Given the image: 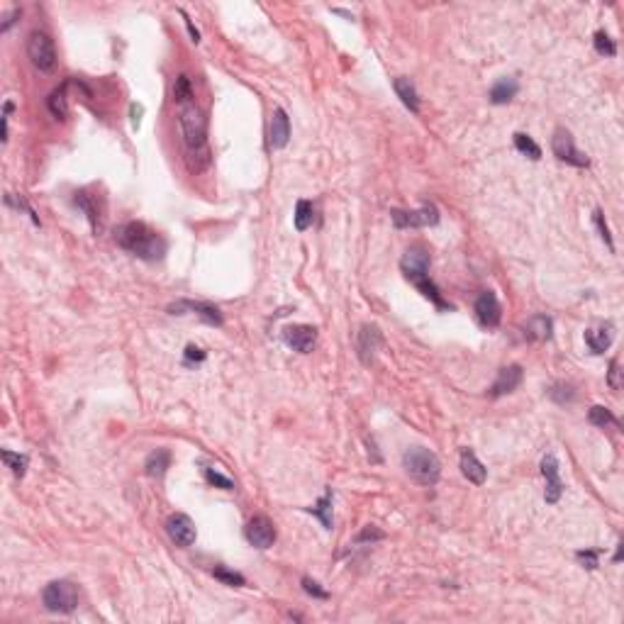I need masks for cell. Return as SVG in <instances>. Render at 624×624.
<instances>
[{
	"label": "cell",
	"mask_w": 624,
	"mask_h": 624,
	"mask_svg": "<svg viewBox=\"0 0 624 624\" xmlns=\"http://www.w3.org/2000/svg\"><path fill=\"white\" fill-rule=\"evenodd\" d=\"M179 127L188 159L196 162V169H205L210 164L208 122H205V115L196 100H186L179 105Z\"/></svg>",
	"instance_id": "1"
},
{
	"label": "cell",
	"mask_w": 624,
	"mask_h": 624,
	"mask_svg": "<svg viewBox=\"0 0 624 624\" xmlns=\"http://www.w3.org/2000/svg\"><path fill=\"white\" fill-rule=\"evenodd\" d=\"M117 247L144 261H159L166 254V239L144 222H125L115 232Z\"/></svg>",
	"instance_id": "2"
},
{
	"label": "cell",
	"mask_w": 624,
	"mask_h": 624,
	"mask_svg": "<svg viewBox=\"0 0 624 624\" xmlns=\"http://www.w3.org/2000/svg\"><path fill=\"white\" fill-rule=\"evenodd\" d=\"M400 268H403V276L408 278L410 283L427 297V300H432L434 305H437V310H442V312L451 310V305L444 300L442 290H439L437 283L429 278V273H427L429 271V251L422 247V244H415V247H410L408 251H405L403 259H400Z\"/></svg>",
	"instance_id": "3"
},
{
	"label": "cell",
	"mask_w": 624,
	"mask_h": 624,
	"mask_svg": "<svg viewBox=\"0 0 624 624\" xmlns=\"http://www.w3.org/2000/svg\"><path fill=\"white\" fill-rule=\"evenodd\" d=\"M403 468L420 485H434L442 476V461L437 459L434 451L425 449V446H412V449L405 451Z\"/></svg>",
	"instance_id": "4"
},
{
	"label": "cell",
	"mask_w": 624,
	"mask_h": 624,
	"mask_svg": "<svg viewBox=\"0 0 624 624\" xmlns=\"http://www.w3.org/2000/svg\"><path fill=\"white\" fill-rule=\"evenodd\" d=\"M42 605L49 612L71 615L78 608V591L71 581H51L42 591Z\"/></svg>",
	"instance_id": "5"
},
{
	"label": "cell",
	"mask_w": 624,
	"mask_h": 624,
	"mask_svg": "<svg viewBox=\"0 0 624 624\" xmlns=\"http://www.w3.org/2000/svg\"><path fill=\"white\" fill-rule=\"evenodd\" d=\"M27 56H30L32 66L39 68L42 73H51L56 68V47L54 39L47 32L34 30L27 39Z\"/></svg>",
	"instance_id": "6"
},
{
	"label": "cell",
	"mask_w": 624,
	"mask_h": 624,
	"mask_svg": "<svg viewBox=\"0 0 624 624\" xmlns=\"http://www.w3.org/2000/svg\"><path fill=\"white\" fill-rule=\"evenodd\" d=\"M391 220L398 230H420V227H434L439 222L437 205L425 203L417 210H391Z\"/></svg>",
	"instance_id": "7"
},
{
	"label": "cell",
	"mask_w": 624,
	"mask_h": 624,
	"mask_svg": "<svg viewBox=\"0 0 624 624\" xmlns=\"http://www.w3.org/2000/svg\"><path fill=\"white\" fill-rule=\"evenodd\" d=\"M551 152H554V157H556L559 162L571 164V166H576V169H588V166H591V159H588L586 154H583L581 149L573 144V137H571V132L564 129V127L554 129Z\"/></svg>",
	"instance_id": "8"
},
{
	"label": "cell",
	"mask_w": 624,
	"mask_h": 624,
	"mask_svg": "<svg viewBox=\"0 0 624 624\" xmlns=\"http://www.w3.org/2000/svg\"><path fill=\"white\" fill-rule=\"evenodd\" d=\"M244 536H247V541L251 544V546L268 549V546H273V541H276V527H273V522L266 517V514H256V517H251L249 524L244 527Z\"/></svg>",
	"instance_id": "9"
},
{
	"label": "cell",
	"mask_w": 624,
	"mask_h": 624,
	"mask_svg": "<svg viewBox=\"0 0 624 624\" xmlns=\"http://www.w3.org/2000/svg\"><path fill=\"white\" fill-rule=\"evenodd\" d=\"M541 476H544V480H546L544 500H546L549 505H556V502L561 500V495H564V480H561V468H559V461L554 454H546L541 459Z\"/></svg>",
	"instance_id": "10"
},
{
	"label": "cell",
	"mask_w": 624,
	"mask_h": 624,
	"mask_svg": "<svg viewBox=\"0 0 624 624\" xmlns=\"http://www.w3.org/2000/svg\"><path fill=\"white\" fill-rule=\"evenodd\" d=\"M166 534H169V539L174 541L176 546L186 549L196 541V524H193V519L188 517V514L174 512L166 519Z\"/></svg>",
	"instance_id": "11"
},
{
	"label": "cell",
	"mask_w": 624,
	"mask_h": 624,
	"mask_svg": "<svg viewBox=\"0 0 624 624\" xmlns=\"http://www.w3.org/2000/svg\"><path fill=\"white\" fill-rule=\"evenodd\" d=\"M473 310H476L478 322L483 324L485 329H495L497 324H500V319H502L500 300H497V295L493 293V290H483V293L476 297V305H473Z\"/></svg>",
	"instance_id": "12"
},
{
	"label": "cell",
	"mask_w": 624,
	"mask_h": 624,
	"mask_svg": "<svg viewBox=\"0 0 624 624\" xmlns=\"http://www.w3.org/2000/svg\"><path fill=\"white\" fill-rule=\"evenodd\" d=\"M383 347V332L376 324H361V329L356 332V354L361 359V364L369 366L376 359L378 349Z\"/></svg>",
	"instance_id": "13"
},
{
	"label": "cell",
	"mask_w": 624,
	"mask_h": 624,
	"mask_svg": "<svg viewBox=\"0 0 624 624\" xmlns=\"http://www.w3.org/2000/svg\"><path fill=\"white\" fill-rule=\"evenodd\" d=\"M186 312H193L198 314L203 322L213 324V327H222V312L217 310L215 305H210V302H193V300H179L174 302V305H169V314H186Z\"/></svg>",
	"instance_id": "14"
},
{
	"label": "cell",
	"mask_w": 624,
	"mask_h": 624,
	"mask_svg": "<svg viewBox=\"0 0 624 624\" xmlns=\"http://www.w3.org/2000/svg\"><path fill=\"white\" fill-rule=\"evenodd\" d=\"M283 342L297 354H310L314 342H317V329L310 324H293L283 329Z\"/></svg>",
	"instance_id": "15"
},
{
	"label": "cell",
	"mask_w": 624,
	"mask_h": 624,
	"mask_svg": "<svg viewBox=\"0 0 624 624\" xmlns=\"http://www.w3.org/2000/svg\"><path fill=\"white\" fill-rule=\"evenodd\" d=\"M522 378H524V371L519 364H509V366H505V369H500L497 371L495 383L490 386V398H502V395L517 391Z\"/></svg>",
	"instance_id": "16"
},
{
	"label": "cell",
	"mask_w": 624,
	"mask_h": 624,
	"mask_svg": "<svg viewBox=\"0 0 624 624\" xmlns=\"http://www.w3.org/2000/svg\"><path fill=\"white\" fill-rule=\"evenodd\" d=\"M290 142V117L283 107H276L271 115V127H268V144L271 149H283Z\"/></svg>",
	"instance_id": "17"
},
{
	"label": "cell",
	"mask_w": 624,
	"mask_h": 624,
	"mask_svg": "<svg viewBox=\"0 0 624 624\" xmlns=\"http://www.w3.org/2000/svg\"><path fill=\"white\" fill-rule=\"evenodd\" d=\"M524 337L532 342H549L554 337V319L549 314H534L527 319Z\"/></svg>",
	"instance_id": "18"
},
{
	"label": "cell",
	"mask_w": 624,
	"mask_h": 624,
	"mask_svg": "<svg viewBox=\"0 0 624 624\" xmlns=\"http://www.w3.org/2000/svg\"><path fill=\"white\" fill-rule=\"evenodd\" d=\"M461 473L468 478V483H473V485H483L485 478H488L485 466L478 461V456L473 454L471 449H461Z\"/></svg>",
	"instance_id": "19"
},
{
	"label": "cell",
	"mask_w": 624,
	"mask_h": 624,
	"mask_svg": "<svg viewBox=\"0 0 624 624\" xmlns=\"http://www.w3.org/2000/svg\"><path fill=\"white\" fill-rule=\"evenodd\" d=\"M332 509H334V490L327 488V490H324V495L319 497L312 507H305V512L314 514V517L322 522L324 529L332 532V529H334V514H332Z\"/></svg>",
	"instance_id": "20"
},
{
	"label": "cell",
	"mask_w": 624,
	"mask_h": 624,
	"mask_svg": "<svg viewBox=\"0 0 624 624\" xmlns=\"http://www.w3.org/2000/svg\"><path fill=\"white\" fill-rule=\"evenodd\" d=\"M517 93H519L517 78L505 76V78H500V81H495V85L490 88V93H488V98H490L493 105H505V102L512 100Z\"/></svg>",
	"instance_id": "21"
},
{
	"label": "cell",
	"mask_w": 624,
	"mask_h": 624,
	"mask_svg": "<svg viewBox=\"0 0 624 624\" xmlns=\"http://www.w3.org/2000/svg\"><path fill=\"white\" fill-rule=\"evenodd\" d=\"M393 88H395V93H398V98L403 100V105L408 107L410 112H420V95H417V88H415V83L410 81V78H395L393 81Z\"/></svg>",
	"instance_id": "22"
},
{
	"label": "cell",
	"mask_w": 624,
	"mask_h": 624,
	"mask_svg": "<svg viewBox=\"0 0 624 624\" xmlns=\"http://www.w3.org/2000/svg\"><path fill=\"white\" fill-rule=\"evenodd\" d=\"M171 466V451L169 449H157L147 456L144 461V473L149 478H164V473L169 471Z\"/></svg>",
	"instance_id": "23"
},
{
	"label": "cell",
	"mask_w": 624,
	"mask_h": 624,
	"mask_svg": "<svg viewBox=\"0 0 624 624\" xmlns=\"http://www.w3.org/2000/svg\"><path fill=\"white\" fill-rule=\"evenodd\" d=\"M586 344L591 354H605L612 344V324H603L598 329H586Z\"/></svg>",
	"instance_id": "24"
},
{
	"label": "cell",
	"mask_w": 624,
	"mask_h": 624,
	"mask_svg": "<svg viewBox=\"0 0 624 624\" xmlns=\"http://www.w3.org/2000/svg\"><path fill=\"white\" fill-rule=\"evenodd\" d=\"M73 205H76V208L85 215V220L90 222L93 232H98L100 230V215H98V208H95L93 198H90L85 191H78V193H73Z\"/></svg>",
	"instance_id": "25"
},
{
	"label": "cell",
	"mask_w": 624,
	"mask_h": 624,
	"mask_svg": "<svg viewBox=\"0 0 624 624\" xmlns=\"http://www.w3.org/2000/svg\"><path fill=\"white\" fill-rule=\"evenodd\" d=\"M68 83H71V81H64V83H61L56 90H51L49 98H47V107H49V112H51V115H54L56 120H66V115H68V98H66Z\"/></svg>",
	"instance_id": "26"
},
{
	"label": "cell",
	"mask_w": 624,
	"mask_h": 624,
	"mask_svg": "<svg viewBox=\"0 0 624 624\" xmlns=\"http://www.w3.org/2000/svg\"><path fill=\"white\" fill-rule=\"evenodd\" d=\"M293 222H295V230H297V232L310 230L312 222H314V205L310 203V200H297Z\"/></svg>",
	"instance_id": "27"
},
{
	"label": "cell",
	"mask_w": 624,
	"mask_h": 624,
	"mask_svg": "<svg viewBox=\"0 0 624 624\" xmlns=\"http://www.w3.org/2000/svg\"><path fill=\"white\" fill-rule=\"evenodd\" d=\"M514 149H517L519 154H524V157H529L532 162H539L541 159V147L536 144L529 134H524V132H517V134H514Z\"/></svg>",
	"instance_id": "28"
},
{
	"label": "cell",
	"mask_w": 624,
	"mask_h": 624,
	"mask_svg": "<svg viewBox=\"0 0 624 624\" xmlns=\"http://www.w3.org/2000/svg\"><path fill=\"white\" fill-rule=\"evenodd\" d=\"M588 420L593 422L595 427L600 429H608V427H620V420L612 415V410L603 408V405H593L591 412H588Z\"/></svg>",
	"instance_id": "29"
},
{
	"label": "cell",
	"mask_w": 624,
	"mask_h": 624,
	"mask_svg": "<svg viewBox=\"0 0 624 624\" xmlns=\"http://www.w3.org/2000/svg\"><path fill=\"white\" fill-rule=\"evenodd\" d=\"M210 573H213L215 581H220L222 586H230V588H244V586H247V578H244L242 573H237V571H230L227 566H215Z\"/></svg>",
	"instance_id": "30"
},
{
	"label": "cell",
	"mask_w": 624,
	"mask_h": 624,
	"mask_svg": "<svg viewBox=\"0 0 624 624\" xmlns=\"http://www.w3.org/2000/svg\"><path fill=\"white\" fill-rule=\"evenodd\" d=\"M0 456H3L5 466H8L10 471L15 473V478H22V476H25V471H27V463H30V459H27L25 454H15V451H8V449H3V451H0Z\"/></svg>",
	"instance_id": "31"
},
{
	"label": "cell",
	"mask_w": 624,
	"mask_h": 624,
	"mask_svg": "<svg viewBox=\"0 0 624 624\" xmlns=\"http://www.w3.org/2000/svg\"><path fill=\"white\" fill-rule=\"evenodd\" d=\"M593 44H595V51H598L600 56H615V54H617V44H615V39H612L605 30H598V32H595Z\"/></svg>",
	"instance_id": "32"
},
{
	"label": "cell",
	"mask_w": 624,
	"mask_h": 624,
	"mask_svg": "<svg viewBox=\"0 0 624 624\" xmlns=\"http://www.w3.org/2000/svg\"><path fill=\"white\" fill-rule=\"evenodd\" d=\"M174 100H176V105H181V102H186V100H196V98H193L191 78H188L186 73H181V76L176 78V83H174Z\"/></svg>",
	"instance_id": "33"
},
{
	"label": "cell",
	"mask_w": 624,
	"mask_h": 624,
	"mask_svg": "<svg viewBox=\"0 0 624 624\" xmlns=\"http://www.w3.org/2000/svg\"><path fill=\"white\" fill-rule=\"evenodd\" d=\"M203 476H205V480H208L210 485H215V488H220V490H234V480L227 478V476H222V473L215 471V468L205 466L203 468Z\"/></svg>",
	"instance_id": "34"
},
{
	"label": "cell",
	"mask_w": 624,
	"mask_h": 624,
	"mask_svg": "<svg viewBox=\"0 0 624 624\" xmlns=\"http://www.w3.org/2000/svg\"><path fill=\"white\" fill-rule=\"evenodd\" d=\"M600 556H603V549H581L576 551V559L583 564V569L595 571L600 566Z\"/></svg>",
	"instance_id": "35"
},
{
	"label": "cell",
	"mask_w": 624,
	"mask_h": 624,
	"mask_svg": "<svg viewBox=\"0 0 624 624\" xmlns=\"http://www.w3.org/2000/svg\"><path fill=\"white\" fill-rule=\"evenodd\" d=\"M386 539V534H383L381 529H376L374 524H369V527H364L361 532H359L356 536H354V546H361V544H376V541H383Z\"/></svg>",
	"instance_id": "36"
},
{
	"label": "cell",
	"mask_w": 624,
	"mask_h": 624,
	"mask_svg": "<svg viewBox=\"0 0 624 624\" xmlns=\"http://www.w3.org/2000/svg\"><path fill=\"white\" fill-rule=\"evenodd\" d=\"M549 395H551V400H556L559 405L573 403V400H576L573 386H566V383H556V386H554L551 391H549Z\"/></svg>",
	"instance_id": "37"
},
{
	"label": "cell",
	"mask_w": 624,
	"mask_h": 624,
	"mask_svg": "<svg viewBox=\"0 0 624 624\" xmlns=\"http://www.w3.org/2000/svg\"><path fill=\"white\" fill-rule=\"evenodd\" d=\"M593 220H595V227H598L600 237H603V242L608 244L610 251H615V242H612V234H610V227H608V220H605L603 210H595L593 213Z\"/></svg>",
	"instance_id": "38"
},
{
	"label": "cell",
	"mask_w": 624,
	"mask_h": 624,
	"mask_svg": "<svg viewBox=\"0 0 624 624\" xmlns=\"http://www.w3.org/2000/svg\"><path fill=\"white\" fill-rule=\"evenodd\" d=\"M302 591H305L307 595H310V598H314V600H327L329 598V593L324 591L322 586H319L317 581H314V578H310V576H302Z\"/></svg>",
	"instance_id": "39"
},
{
	"label": "cell",
	"mask_w": 624,
	"mask_h": 624,
	"mask_svg": "<svg viewBox=\"0 0 624 624\" xmlns=\"http://www.w3.org/2000/svg\"><path fill=\"white\" fill-rule=\"evenodd\" d=\"M205 359H208V354H205L203 349L196 347V344H188V347H186V351H183V364H186V366H191V364H203Z\"/></svg>",
	"instance_id": "40"
},
{
	"label": "cell",
	"mask_w": 624,
	"mask_h": 624,
	"mask_svg": "<svg viewBox=\"0 0 624 624\" xmlns=\"http://www.w3.org/2000/svg\"><path fill=\"white\" fill-rule=\"evenodd\" d=\"M5 203H8V205H15L17 210H25V213L32 217V222H34V225H39V217H37V213H34V210L30 208V205H27V200H25V198H15L13 193H8V196H5Z\"/></svg>",
	"instance_id": "41"
},
{
	"label": "cell",
	"mask_w": 624,
	"mask_h": 624,
	"mask_svg": "<svg viewBox=\"0 0 624 624\" xmlns=\"http://www.w3.org/2000/svg\"><path fill=\"white\" fill-rule=\"evenodd\" d=\"M620 361L617 359H612L610 361V388L612 391H620Z\"/></svg>",
	"instance_id": "42"
},
{
	"label": "cell",
	"mask_w": 624,
	"mask_h": 624,
	"mask_svg": "<svg viewBox=\"0 0 624 624\" xmlns=\"http://www.w3.org/2000/svg\"><path fill=\"white\" fill-rule=\"evenodd\" d=\"M179 13L183 15V20H186V27H188V32H191V42H193V44H198V42H200V32H198V27L193 25V20L186 15V10H179Z\"/></svg>",
	"instance_id": "43"
},
{
	"label": "cell",
	"mask_w": 624,
	"mask_h": 624,
	"mask_svg": "<svg viewBox=\"0 0 624 624\" xmlns=\"http://www.w3.org/2000/svg\"><path fill=\"white\" fill-rule=\"evenodd\" d=\"M20 15H22V10H20V8H15L13 13H10L8 17H5V22H3V25H0V32H8L10 27H13L15 22H17V17H20Z\"/></svg>",
	"instance_id": "44"
},
{
	"label": "cell",
	"mask_w": 624,
	"mask_h": 624,
	"mask_svg": "<svg viewBox=\"0 0 624 624\" xmlns=\"http://www.w3.org/2000/svg\"><path fill=\"white\" fill-rule=\"evenodd\" d=\"M132 115H142V107L139 105H132ZM132 127H139V117L132 120Z\"/></svg>",
	"instance_id": "45"
}]
</instances>
